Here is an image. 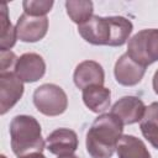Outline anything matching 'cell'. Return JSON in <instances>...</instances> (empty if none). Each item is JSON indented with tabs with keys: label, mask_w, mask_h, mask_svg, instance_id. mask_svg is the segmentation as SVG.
I'll return each instance as SVG.
<instances>
[{
	"label": "cell",
	"mask_w": 158,
	"mask_h": 158,
	"mask_svg": "<svg viewBox=\"0 0 158 158\" xmlns=\"http://www.w3.org/2000/svg\"><path fill=\"white\" fill-rule=\"evenodd\" d=\"M19 158H46L43 156L42 152H33V153H28V154H25V156H21Z\"/></svg>",
	"instance_id": "20"
},
{
	"label": "cell",
	"mask_w": 158,
	"mask_h": 158,
	"mask_svg": "<svg viewBox=\"0 0 158 158\" xmlns=\"http://www.w3.org/2000/svg\"><path fill=\"white\" fill-rule=\"evenodd\" d=\"M1 158H6V157H5V156H4V154H1Z\"/></svg>",
	"instance_id": "23"
},
{
	"label": "cell",
	"mask_w": 158,
	"mask_h": 158,
	"mask_svg": "<svg viewBox=\"0 0 158 158\" xmlns=\"http://www.w3.org/2000/svg\"><path fill=\"white\" fill-rule=\"evenodd\" d=\"M16 35L17 40L22 42H37L41 41L48 31V19L47 16L37 17L22 14L16 22Z\"/></svg>",
	"instance_id": "6"
},
{
	"label": "cell",
	"mask_w": 158,
	"mask_h": 158,
	"mask_svg": "<svg viewBox=\"0 0 158 158\" xmlns=\"http://www.w3.org/2000/svg\"><path fill=\"white\" fill-rule=\"evenodd\" d=\"M58 158H79V157H77V156H74V154H68V156H60V157H58Z\"/></svg>",
	"instance_id": "22"
},
{
	"label": "cell",
	"mask_w": 158,
	"mask_h": 158,
	"mask_svg": "<svg viewBox=\"0 0 158 158\" xmlns=\"http://www.w3.org/2000/svg\"><path fill=\"white\" fill-rule=\"evenodd\" d=\"M116 153L118 158H151L144 142L132 135H122L116 144Z\"/></svg>",
	"instance_id": "14"
},
{
	"label": "cell",
	"mask_w": 158,
	"mask_h": 158,
	"mask_svg": "<svg viewBox=\"0 0 158 158\" xmlns=\"http://www.w3.org/2000/svg\"><path fill=\"white\" fill-rule=\"evenodd\" d=\"M153 90L158 95V69L156 70V73L153 75Z\"/></svg>",
	"instance_id": "21"
},
{
	"label": "cell",
	"mask_w": 158,
	"mask_h": 158,
	"mask_svg": "<svg viewBox=\"0 0 158 158\" xmlns=\"http://www.w3.org/2000/svg\"><path fill=\"white\" fill-rule=\"evenodd\" d=\"M23 94V81L14 73H0V114L5 115Z\"/></svg>",
	"instance_id": "7"
},
{
	"label": "cell",
	"mask_w": 158,
	"mask_h": 158,
	"mask_svg": "<svg viewBox=\"0 0 158 158\" xmlns=\"http://www.w3.org/2000/svg\"><path fill=\"white\" fill-rule=\"evenodd\" d=\"M146 73V67L135 62L127 53L122 54L115 63L114 74L118 84L123 86L137 85Z\"/></svg>",
	"instance_id": "10"
},
{
	"label": "cell",
	"mask_w": 158,
	"mask_h": 158,
	"mask_svg": "<svg viewBox=\"0 0 158 158\" xmlns=\"http://www.w3.org/2000/svg\"><path fill=\"white\" fill-rule=\"evenodd\" d=\"M36 109L46 116L62 115L68 107V98L64 90L56 84L40 85L33 93Z\"/></svg>",
	"instance_id": "5"
},
{
	"label": "cell",
	"mask_w": 158,
	"mask_h": 158,
	"mask_svg": "<svg viewBox=\"0 0 158 158\" xmlns=\"http://www.w3.org/2000/svg\"><path fill=\"white\" fill-rule=\"evenodd\" d=\"M65 9L69 19L78 26L94 16V4L90 0H68L65 1Z\"/></svg>",
	"instance_id": "16"
},
{
	"label": "cell",
	"mask_w": 158,
	"mask_h": 158,
	"mask_svg": "<svg viewBox=\"0 0 158 158\" xmlns=\"http://www.w3.org/2000/svg\"><path fill=\"white\" fill-rule=\"evenodd\" d=\"M10 137L12 152L17 157L42 152L46 147V142L42 138L41 125L33 116H15L10 122Z\"/></svg>",
	"instance_id": "3"
},
{
	"label": "cell",
	"mask_w": 158,
	"mask_h": 158,
	"mask_svg": "<svg viewBox=\"0 0 158 158\" xmlns=\"http://www.w3.org/2000/svg\"><path fill=\"white\" fill-rule=\"evenodd\" d=\"M146 105L137 96H123L118 99L111 107V114L115 115L122 123L132 125L139 122L144 115Z\"/></svg>",
	"instance_id": "8"
},
{
	"label": "cell",
	"mask_w": 158,
	"mask_h": 158,
	"mask_svg": "<svg viewBox=\"0 0 158 158\" xmlns=\"http://www.w3.org/2000/svg\"><path fill=\"white\" fill-rule=\"evenodd\" d=\"M135 62L148 67L158 60V28H146L133 35L126 52Z\"/></svg>",
	"instance_id": "4"
},
{
	"label": "cell",
	"mask_w": 158,
	"mask_h": 158,
	"mask_svg": "<svg viewBox=\"0 0 158 158\" xmlns=\"http://www.w3.org/2000/svg\"><path fill=\"white\" fill-rule=\"evenodd\" d=\"M132 22L123 16H96L78 26L79 35L94 46L120 47L130 40Z\"/></svg>",
	"instance_id": "1"
},
{
	"label": "cell",
	"mask_w": 158,
	"mask_h": 158,
	"mask_svg": "<svg viewBox=\"0 0 158 158\" xmlns=\"http://www.w3.org/2000/svg\"><path fill=\"white\" fill-rule=\"evenodd\" d=\"M0 27H1V35H0V51H10L17 40L16 28L11 25L9 16H7V5L1 4L0 5Z\"/></svg>",
	"instance_id": "17"
},
{
	"label": "cell",
	"mask_w": 158,
	"mask_h": 158,
	"mask_svg": "<svg viewBox=\"0 0 158 158\" xmlns=\"http://www.w3.org/2000/svg\"><path fill=\"white\" fill-rule=\"evenodd\" d=\"M139 128L143 137L158 149V102L146 106L144 115L139 121Z\"/></svg>",
	"instance_id": "15"
},
{
	"label": "cell",
	"mask_w": 158,
	"mask_h": 158,
	"mask_svg": "<svg viewBox=\"0 0 158 158\" xmlns=\"http://www.w3.org/2000/svg\"><path fill=\"white\" fill-rule=\"evenodd\" d=\"M53 4V0H25L22 2V7L25 14L30 16L42 17L51 11Z\"/></svg>",
	"instance_id": "18"
},
{
	"label": "cell",
	"mask_w": 158,
	"mask_h": 158,
	"mask_svg": "<svg viewBox=\"0 0 158 158\" xmlns=\"http://www.w3.org/2000/svg\"><path fill=\"white\" fill-rule=\"evenodd\" d=\"M123 123L111 112L99 115L90 126L85 144L91 158H111L122 137Z\"/></svg>",
	"instance_id": "2"
},
{
	"label": "cell",
	"mask_w": 158,
	"mask_h": 158,
	"mask_svg": "<svg viewBox=\"0 0 158 158\" xmlns=\"http://www.w3.org/2000/svg\"><path fill=\"white\" fill-rule=\"evenodd\" d=\"M17 59L19 58L11 51L1 52V57H0V62H1L0 73H6V72H11V69H15Z\"/></svg>",
	"instance_id": "19"
},
{
	"label": "cell",
	"mask_w": 158,
	"mask_h": 158,
	"mask_svg": "<svg viewBox=\"0 0 158 158\" xmlns=\"http://www.w3.org/2000/svg\"><path fill=\"white\" fill-rule=\"evenodd\" d=\"M46 148L58 157L73 154L78 148V136L73 130L57 128L47 136Z\"/></svg>",
	"instance_id": "11"
},
{
	"label": "cell",
	"mask_w": 158,
	"mask_h": 158,
	"mask_svg": "<svg viewBox=\"0 0 158 158\" xmlns=\"http://www.w3.org/2000/svg\"><path fill=\"white\" fill-rule=\"evenodd\" d=\"M14 73L23 83H35L46 73V63L37 53H25L19 57Z\"/></svg>",
	"instance_id": "9"
},
{
	"label": "cell",
	"mask_w": 158,
	"mask_h": 158,
	"mask_svg": "<svg viewBox=\"0 0 158 158\" xmlns=\"http://www.w3.org/2000/svg\"><path fill=\"white\" fill-rule=\"evenodd\" d=\"M73 80L75 86L83 90L91 85H104L105 73L101 64L98 62L83 60L75 67Z\"/></svg>",
	"instance_id": "12"
},
{
	"label": "cell",
	"mask_w": 158,
	"mask_h": 158,
	"mask_svg": "<svg viewBox=\"0 0 158 158\" xmlns=\"http://www.w3.org/2000/svg\"><path fill=\"white\" fill-rule=\"evenodd\" d=\"M81 98L85 106L90 111L95 114H100L109 109L111 91L104 85H91L83 89Z\"/></svg>",
	"instance_id": "13"
}]
</instances>
